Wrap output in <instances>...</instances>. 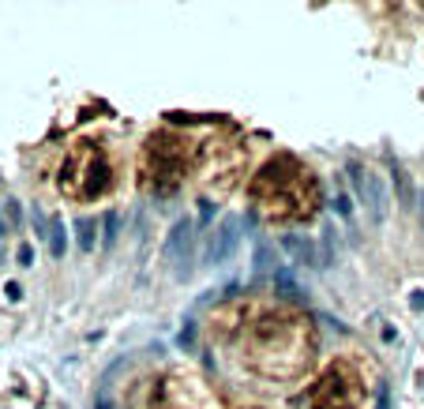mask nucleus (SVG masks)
<instances>
[{
  "label": "nucleus",
  "mask_w": 424,
  "mask_h": 409,
  "mask_svg": "<svg viewBox=\"0 0 424 409\" xmlns=\"http://www.w3.org/2000/svg\"><path fill=\"white\" fill-rule=\"evenodd\" d=\"M0 207H4V215H8V226H19V222H23V215H19V203H15V199L0 203Z\"/></svg>",
  "instance_id": "13"
},
{
  "label": "nucleus",
  "mask_w": 424,
  "mask_h": 409,
  "mask_svg": "<svg viewBox=\"0 0 424 409\" xmlns=\"http://www.w3.org/2000/svg\"><path fill=\"white\" fill-rule=\"evenodd\" d=\"M394 184H398V192H402V207H413V181H409V173L394 169Z\"/></svg>",
  "instance_id": "11"
},
{
  "label": "nucleus",
  "mask_w": 424,
  "mask_h": 409,
  "mask_svg": "<svg viewBox=\"0 0 424 409\" xmlns=\"http://www.w3.org/2000/svg\"><path fill=\"white\" fill-rule=\"evenodd\" d=\"M49 252L57 259L68 252V233H64V222L60 218H53V226H49Z\"/></svg>",
  "instance_id": "9"
},
{
  "label": "nucleus",
  "mask_w": 424,
  "mask_h": 409,
  "mask_svg": "<svg viewBox=\"0 0 424 409\" xmlns=\"http://www.w3.org/2000/svg\"><path fill=\"white\" fill-rule=\"evenodd\" d=\"M15 259H19L23 267H31V263H34V248H31V244H19V252H15Z\"/></svg>",
  "instance_id": "14"
},
{
  "label": "nucleus",
  "mask_w": 424,
  "mask_h": 409,
  "mask_svg": "<svg viewBox=\"0 0 424 409\" xmlns=\"http://www.w3.org/2000/svg\"><path fill=\"white\" fill-rule=\"evenodd\" d=\"M4 237H8V218H4V210H0V244H4Z\"/></svg>",
  "instance_id": "19"
},
{
  "label": "nucleus",
  "mask_w": 424,
  "mask_h": 409,
  "mask_svg": "<svg viewBox=\"0 0 424 409\" xmlns=\"http://www.w3.org/2000/svg\"><path fill=\"white\" fill-rule=\"evenodd\" d=\"M361 402V387H357V376L342 365H334L323 379L312 390V406L316 409H357Z\"/></svg>",
  "instance_id": "2"
},
{
  "label": "nucleus",
  "mask_w": 424,
  "mask_h": 409,
  "mask_svg": "<svg viewBox=\"0 0 424 409\" xmlns=\"http://www.w3.org/2000/svg\"><path fill=\"white\" fill-rule=\"evenodd\" d=\"M196 222L192 218H177V226H173L169 233V259H173V271L177 278H192V263H196Z\"/></svg>",
  "instance_id": "4"
},
{
  "label": "nucleus",
  "mask_w": 424,
  "mask_h": 409,
  "mask_svg": "<svg viewBox=\"0 0 424 409\" xmlns=\"http://www.w3.org/2000/svg\"><path fill=\"white\" fill-rule=\"evenodd\" d=\"M282 248L293 256V263H297V267H319V248L312 244L308 237H300V233H285V237H282Z\"/></svg>",
  "instance_id": "6"
},
{
  "label": "nucleus",
  "mask_w": 424,
  "mask_h": 409,
  "mask_svg": "<svg viewBox=\"0 0 424 409\" xmlns=\"http://www.w3.org/2000/svg\"><path fill=\"white\" fill-rule=\"evenodd\" d=\"M274 285L282 290V297H293V301H304V290L297 285V278L289 271H274Z\"/></svg>",
  "instance_id": "10"
},
{
  "label": "nucleus",
  "mask_w": 424,
  "mask_h": 409,
  "mask_svg": "<svg viewBox=\"0 0 424 409\" xmlns=\"http://www.w3.org/2000/svg\"><path fill=\"white\" fill-rule=\"evenodd\" d=\"M421 222H424V210H421Z\"/></svg>",
  "instance_id": "20"
},
{
  "label": "nucleus",
  "mask_w": 424,
  "mask_h": 409,
  "mask_svg": "<svg viewBox=\"0 0 424 409\" xmlns=\"http://www.w3.org/2000/svg\"><path fill=\"white\" fill-rule=\"evenodd\" d=\"M237 244H241V218H237V215H229V218L218 222V229L210 233V240H207V252H203V263H207V267L226 263V259L237 252Z\"/></svg>",
  "instance_id": "5"
},
{
  "label": "nucleus",
  "mask_w": 424,
  "mask_h": 409,
  "mask_svg": "<svg viewBox=\"0 0 424 409\" xmlns=\"http://www.w3.org/2000/svg\"><path fill=\"white\" fill-rule=\"evenodd\" d=\"M334 210H338V215H342V218H349V210H353V207H349V199H346L342 192L334 195Z\"/></svg>",
  "instance_id": "15"
},
{
  "label": "nucleus",
  "mask_w": 424,
  "mask_h": 409,
  "mask_svg": "<svg viewBox=\"0 0 424 409\" xmlns=\"http://www.w3.org/2000/svg\"><path fill=\"white\" fill-rule=\"evenodd\" d=\"M210 218H214V203H203V207H199V222L207 226Z\"/></svg>",
  "instance_id": "16"
},
{
  "label": "nucleus",
  "mask_w": 424,
  "mask_h": 409,
  "mask_svg": "<svg viewBox=\"0 0 424 409\" xmlns=\"http://www.w3.org/2000/svg\"><path fill=\"white\" fill-rule=\"evenodd\" d=\"M101 226H105V244H113L117 240V229H121V215H117V210H105V218H101Z\"/></svg>",
  "instance_id": "12"
},
{
  "label": "nucleus",
  "mask_w": 424,
  "mask_h": 409,
  "mask_svg": "<svg viewBox=\"0 0 424 409\" xmlns=\"http://www.w3.org/2000/svg\"><path fill=\"white\" fill-rule=\"evenodd\" d=\"M76 244H79V252H90V248L98 244V222L94 218H79L76 222Z\"/></svg>",
  "instance_id": "7"
},
{
  "label": "nucleus",
  "mask_w": 424,
  "mask_h": 409,
  "mask_svg": "<svg viewBox=\"0 0 424 409\" xmlns=\"http://www.w3.org/2000/svg\"><path fill=\"white\" fill-rule=\"evenodd\" d=\"M349 181H353V188H357V199L368 207V218H372L375 226H383L387 215H391V195H387V184L380 181V173L364 169L361 162H349Z\"/></svg>",
  "instance_id": "3"
},
{
  "label": "nucleus",
  "mask_w": 424,
  "mask_h": 409,
  "mask_svg": "<svg viewBox=\"0 0 424 409\" xmlns=\"http://www.w3.org/2000/svg\"><path fill=\"white\" fill-rule=\"evenodd\" d=\"M304 181V169L293 158H274L266 169L255 176V184H252V192H255V199H263V203H271V210L274 215H300L293 203L300 199L297 192H293V184H300Z\"/></svg>",
  "instance_id": "1"
},
{
  "label": "nucleus",
  "mask_w": 424,
  "mask_h": 409,
  "mask_svg": "<svg viewBox=\"0 0 424 409\" xmlns=\"http://www.w3.org/2000/svg\"><path fill=\"white\" fill-rule=\"evenodd\" d=\"M409 304L421 312V308H424V290H417V293H413V297H409Z\"/></svg>",
  "instance_id": "17"
},
{
  "label": "nucleus",
  "mask_w": 424,
  "mask_h": 409,
  "mask_svg": "<svg viewBox=\"0 0 424 409\" xmlns=\"http://www.w3.org/2000/svg\"><path fill=\"white\" fill-rule=\"evenodd\" d=\"M271 271H278V259H274V248L260 237L255 240V274H271Z\"/></svg>",
  "instance_id": "8"
},
{
  "label": "nucleus",
  "mask_w": 424,
  "mask_h": 409,
  "mask_svg": "<svg viewBox=\"0 0 424 409\" xmlns=\"http://www.w3.org/2000/svg\"><path fill=\"white\" fill-rule=\"evenodd\" d=\"M8 297H12V301H19V297H23V290H19V282H8Z\"/></svg>",
  "instance_id": "18"
}]
</instances>
